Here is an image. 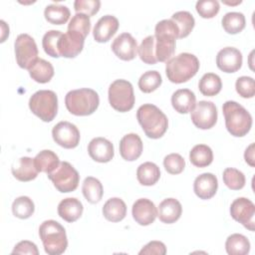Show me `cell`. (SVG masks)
Listing matches in <instances>:
<instances>
[{
	"mask_svg": "<svg viewBox=\"0 0 255 255\" xmlns=\"http://www.w3.org/2000/svg\"><path fill=\"white\" fill-rule=\"evenodd\" d=\"M154 32L156 60L167 62L175 51V40L179 36L178 27L171 19H164L156 24Z\"/></svg>",
	"mask_w": 255,
	"mask_h": 255,
	"instance_id": "cell-1",
	"label": "cell"
},
{
	"mask_svg": "<svg viewBox=\"0 0 255 255\" xmlns=\"http://www.w3.org/2000/svg\"><path fill=\"white\" fill-rule=\"evenodd\" d=\"M136 119L145 135L149 138L161 137L168 127L166 116L154 105L144 104L136 112Z\"/></svg>",
	"mask_w": 255,
	"mask_h": 255,
	"instance_id": "cell-2",
	"label": "cell"
},
{
	"mask_svg": "<svg viewBox=\"0 0 255 255\" xmlns=\"http://www.w3.org/2000/svg\"><path fill=\"white\" fill-rule=\"evenodd\" d=\"M199 70V61L193 54L181 53L170 58L165 65L167 79L171 83L181 84L190 80Z\"/></svg>",
	"mask_w": 255,
	"mask_h": 255,
	"instance_id": "cell-3",
	"label": "cell"
},
{
	"mask_svg": "<svg viewBox=\"0 0 255 255\" xmlns=\"http://www.w3.org/2000/svg\"><path fill=\"white\" fill-rule=\"evenodd\" d=\"M227 130L234 136H244L252 127V117L247 110L234 101H227L222 107Z\"/></svg>",
	"mask_w": 255,
	"mask_h": 255,
	"instance_id": "cell-4",
	"label": "cell"
},
{
	"mask_svg": "<svg viewBox=\"0 0 255 255\" xmlns=\"http://www.w3.org/2000/svg\"><path fill=\"white\" fill-rule=\"evenodd\" d=\"M39 235L45 252L49 255H60L68 247L65 228L56 220H46L39 227Z\"/></svg>",
	"mask_w": 255,
	"mask_h": 255,
	"instance_id": "cell-5",
	"label": "cell"
},
{
	"mask_svg": "<svg viewBox=\"0 0 255 255\" xmlns=\"http://www.w3.org/2000/svg\"><path fill=\"white\" fill-rule=\"evenodd\" d=\"M100 98L92 89H79L70 91L65 97L67 110L75 116H89L98 109Z\"/></svg>",
	"mask_w": 255,
	"mask_h": 255,
	"instance_id": "cell-6",
	"label": "cell"
},
{
	"mask_svg": "<svg viewBox=\"0 0 255 255\" xmlns=\"http://www.w3.org/2000/svg\"><path fill=\"white\" fill-rule=\"evenodd\" d=\"M29 108L43 122H52L58 112L57 95L50 90L37 91L29 100Z\"/></svg>",
	"mask_w": 255,
	"mask_h": 255,
	"instance_id": "cell-7",
	"label": "cell"
},
{
	"mask_svg": "<svg viewBox=\"0 0 255 255\" xmlns=\"http://www.w3.org/2000/svg\"><path fill=\"white\" fill-rule=\"evenodd\" d=\"M109 102L112 108L120 113L130 111L134 105L132 85L127 80H116L109 88Z\"/></svg>",
	"mask_w": 255,
	"mask_h": 255,
	"instance_id": "cell-8",
	"label": "cell"
},
{
	"mask_svg": "<svg viewBox=\"0 0 255 255\" xmlns=\"http://www.w3.org/2000/svg\"><path fill=\"white\" fill-rule=\"evenodd\" d=\"M54 186L63 193L74 191L80 181L79 172L68 161H60L58 167L48 174Z\"/></svg>",
	"mask_w": 255,
	"mask_h": 255,
	"instance_id": "cell-9",
	"label": "cell"
},
{
	"mask_svg": "<svg viewBox=\"0 0 255 255\" xmlns=\"http://www.w3.org/2000/svg\"><path fill=\"white\" fill-rule=\"evenodd\" d=\"M16 62L22 69H27L38 59V48L35 40L28 34H20L14 44Z\"/></svg>",
	"mask_w": 255,
	"mask_h": 255,
	"instance_id": "cell-10",
	"label": "cell"
},
{
	"mask_svg": "<svg viewBox=\"0 0 255 255\" xmlns=\"http://www.w3.org/2000/svg\"><path fill=\"white\" fill-rule=\"evenodd\" d=\"M230 215L245 228L254 231L255 205L250 199L245 197L236 198L230 205Z\"/></svg>",
	"mask_w": 255,
	"mask_h": 255,
	"instance_id": "cell-11",
	"label": "cell"
},
{
	"mask_svg": "<svg viewBox=\"0 0 255 255\" xmlns=\"http://www.w3.org/2000/svg\"><path fill=\"white\" fill-rule=\"evenodd\" d=\"M190 113L193 125L200 129L211 128L217 122V110L212 102L200 101Z\"/></svg>",
	"mask_w": 255,
	"mask_h": 255,
	"instance_id": "cell-12",
	"label": "cell"
},
{
	"mask_svg": "<svg viewBox=\"0 0 255 255\" xmlns=\"http://www.w3.org/2000/svg\"><path fill=\"white\" fill-rule=\"evenodd\" d=\"M52 136L56 143L64 148H74L80 142V131L70 122H60L52 129Z\"/></svg>",
	"mask_w": 255,
	"mask_h": 255,
	"instance_id": "cell-13",
	"label": "cell"
},
{
	"mask_svg": "<svg viewBox=\"0 0 255 255\" xmlns=\"http://www.w3.org/2000/svg\"><path fill=\"white\" fill-rule=\"evenodd\" d=\"M85 37L74 31H67L63 34L58 43V50L61 57L75 58L83 50Z\"/></svg>",
	"mask_w": 255,
	"mask_h": 255,
	"instance_id": "cell-14",
	"label": "cell"
},
{
	"mask_svg": "<svg viewBox=\"0 0 255 255\" xmlns=\"http://www.w3.org/2000/svg\"><path fill=\"white\" fill-rule=\"evenodd\" d=\"M216 65L222 72L235 73L242 66V54L236 48L225 47L217 53Z\"/></svg>",
	"mask_w": 255,
	"mask_h": 255,
	"instance_id": "cell-15",
	"label": "cell"
},
{
	"mask_svg": "<svg viewBox=\"0 0 255 255\" xmlns=\"http://www.w3.org/2000/svg\"><path fill=\"white\" fill-rule=\"evenodd\" d=\"M115 55L124 61H131L136 56L137 43L129 33H122L112 44Z\"/></svg>",
	"mask_w": 255,
	"mask_h": 255,
	"instance_id": "cell-16",
	"label": "cell"
},
{
	"mask_svg": "<svg viewBox=\"0 0 255 255\" xmlns=\"http://www.w3.org/2000/svg\"><path fill=\"white\" fill-rule=\"evenodd\" d=\"M131 213L136 223L146 226L155 220L157 216V209L151 200L147 198H139L133 203Z\"/></svg>",
	"mask_w": 255,
	"mask_h": 255,
	"instance_id": "cell-17",
	"label": "cell"
},
{
	"mask_svg": "<svg viewBox=\"0 0 255 255\" xmlns=\"http://www.w3.org/2000/svg\"><path fill=\"white\" fill-rule=\"evenodd\" d=\"M88 152L92 159L98 162H109L114 157V145L105 137H95L88 145Z\"/></svg>",
	"mask_w": 255,
	"mask_h": 255,
	"instance_id": "cell-18",
	"label": "cell"
},
{
	"mask_svg": "<svg viewBox=\"0 0 255 255\" xmlns=\"http://www.w3.org/2000/svg\"><path fill=\"white\" fill-rule=\"evenodd\" d=\"M119 25V20L113 15H105L101 17L93 30L94 39L99 43L108 42L118 31Z\"/></svg>",
	"mask_w": 255,
	"mask_h": 255,
	"instance_id": "cell-19",
	"label": "cell"
},
{
	"mask_svg": "<svg viewBox=\"0 0 255 255\" xmlns=\"http://www.w3.org/2000/svg\"><path fill=\"white\" fill-rule=\"evenodd\" d=\"M217 188V177L210 172H205L198 175L193 183L194 193L200 199H210L215 195Z\"/></svg>",
	"mask_w": 255,
	"mask_h": 255,
	"instance_id": "cell-20",
	"label": "cell"
},
{
	"mask_svg": "<svg viewBox=\"0 0 255 255\" xmlns=\"http://www.w3.org/2000/svg\"><path fill=\"white\" fill-rule=\"evenodd\" d=\"M142 152V141L136 133H128L120 141V153L128 161L137 159Z\"/></svg>",
	"mask_w": 255,
	"mask_h": 255,
	"instance_id": "cell-21",
	"label": "cell"
},
{
	"mask_svg": "<svg viewBox=\"0 0 255 255\" xmlns=\"http://www.w3.org/2000/svg\"><path fill=\"white\" fill-rule=\"evenodd\" d=\"M182 213V206L175 198H166L162 200L157 209V216L163 223L171 224L177 221Z\"/></svg>",
	"mask_w": 255,
	"mask_h": 255,
	"instance_id": "cell-22",
	"label": "cell"
},
{
	"mask_svg": "<svg viewBox=\"0 0 255 255\" xmlns=\"http://www.w3.org/2000/svg\"><path fill=\"white\" fill-rule=\"evenodd\" d=\"M171 105L175 112L179 114H187L194 109L196 105V97L194 93L188 89H179L172 94Z\"/></svg>",
	"mask_w": 255,
	"mask_h": 255,
	"instance_id": "cell-23",
	"label": "cell"
},
{
	"mask_svg": "<svg viewBox=\"0 0 255 255\" xmlns=\"http://www.w3.org/2000/svg\"><path fill=\"white\" fill-rule=\"evenodd\" d=\"M84 207L82 202L75 197H68L60 201L58 205L59 216L67 222H75L78 220L82 213Z\"/></svg>",
	"mask_w": 255,
	"mask_h": 255,
	"instance_id": "cell-24",
	"label": "cell"
},
{
	"mask_svg": "<svg viewBox=\"0 0 255 255\" xmlns=\"http://www.w3.org/2000/svg\"><path fill=\"white\" fill-rule=\"evenodd\" d=\"M38 170L34 163V158L23 156L12 165L14 177L20 181H30L37 177Z\"/></svg>",
	"mask_w": 255,
	"mask_h": 255,
	"instance_id": "cell-25",
	"label": "cell"
},
{
	"mask_svg": "<svg viewBox=\"0 0 255 255\" xmlns=\"http://www.w3.org/2000/svg\"><path fill=\"white\" fill-rule=\"evenodd\" d=\"M103 214L109 221H122L127 215V205L125 201L119 197L110 198L103 206Z\"/></svg>",
	"mask_w": 255,
	"mask_h": 255,
	"instance_id": "cell-26",
	"label": "cell"
},
{
	"mask_svg": "<svg viewBox=\"0 0 255 255\" xmlns=\"http://www.w3.org/2000/svg\"><path fill=\"white\" fill-rule=\"evenodd\" d=\"M30 77L37 83L45 84L51 81L54 76V67L44 59H37L29 68Z\"/></svg>",
	"mask_w": 255,
	"mask_h": 255,
	"instance_id": "cell-27",
	"label": "cell"
},
{
	"mask_svg": "<svg viewBox=\"0 0 255 255\" xmlns=\"http://www.w3.org/2000/svg\"><path fill=\"white\" fill-rule=\"evenodd\" d=\"M34 163L39 172H45L49 174L58 167L60 160L54 151L44 149L34 157Z\"/></svg>",
	"mask_w": 255,
	"mask_h": 255,
	"instance_id": "cell-28",
	"label": "cell"
},
{
	"mask_svg": "<svg viewBox=\"0 0 255 255\" xmlns=\"http://www.w3.org/2000/svg\"><path fill=\"white\" fill-rule=\"evenodd\" d=\"M136 177L140 184L150 186L156 183L160 177L159 167L150 161L141 163L136 170Z\"/></svg>",
	"mask_w": 255,
	"mask_h": 255,
	"instance_id": "cell-29",
	"label": "cell"
},
{
	"mask_svg": "<svg viewBox=\"0 0 255 255\" xmlns=\"http://www.w3.org/2000/svg\"><path fill=\"white\" fill-rule=\"evenodd\" d=\"M189 160L196 167H206L213 160L212 149L206 144H196L189 152Z\"/></svg>",
	"mask_w": 255,
	"mask_h": 255,
	"instance_id": "cell-30",
	"label": "cell"
},
{
	"mask_svg": "<svg viewBox=\"0 0 255 255\" xmlns=\"http://www.w3.org/2000/svg\"><path fill=\"white\" fill-rule=\"evenodd\" d=\"M225 249L229 255H246L250 250V242L246 236L234 233L226 239Z\"/></svg>",
	"mask_w": 255,
	"mask_h": 255,
	"instance_id": "cell-31",
	"label": "cell"
},
{
	"mask_svg": "<svg viewBox=\"0 0 255 255\" xmlns=\"http://www.w3.org/2000/svg\"><path fill=\"white\" fill-rule=\"evenodd\" d=\"M221 79L218 75L214 73H206L199 80L198 89L203 96L213 97L221 91Z\"/></svg>",
	"mask_w": 255,
	"mask_h": 255,
	"instance_id": "cell-32",
	"label": "cell"
},
{
	"mask_svg": "<svg viewBox=\"0 0 255 255\" xmlns=\"http://www.w3.org/2000/svg\"><path fill=\"white\" fill-rule=\"evenodd\" d=\"M82 191L85 198L90 203H98L104 194V189L101 181L93 176L85 178L82 186Z\"/></svg>",
	"mask_w": 255,
	"mask_h": 255,
	"instance_id": "cell-33",
	"label": "cell"
},
{
	"mask_svg": "<svg viewBox=\"0 0 255 255\" xmlns=\"http://www.w3.org/2000/svg\"><path fill=\"white\" fill-rule=\"evenodd\" d=\"M44 16L49 23L54 25H62L67 23L71 16V12L67 6L50 4L45 8Z\"/></svg>",
	"mask_w": 255,
	"mask_h": 255,
	"instance_id": "cell-34",
	"label": "cell"
},
{
	"mask_svg": "<svg viewBox=\"0 0 255 255\" xmlns=\"http://www.w3.org/2000/svg\"><path fill=\"white\" fill-rule=\"evenodd\" d=\"M171 20L178 27V30H179L178 39L187 37L192 31L195 24V20L192 14L188 11H178L173 13L171 16Z\"/></svg>",
	"mask_w": 255,
	"mask_h": 255,
	"instance_id": "cell-35",
	"label": "cell"
},
{
	"mask_svg": "<svg viewBox=\"0 0 255 255\" xmlns=\"http://www.w3.org/2000/svg\"><path fill=\"white\" fill-rule=\"evenodd\" d=\"M222 27L228 34L240 33L245 28V17L240 12H228L222 18Z\"/></svg>",
	"mask_w": 255,
	"mask_h": 255,
	"instance_id": "cell-36",
	"label": "cell"
},
{
	"mask_svg": "<svg viewBox=\"0 0 255 255\" xmlns=\"http://www.w3.org/2000/svg\"><path fill=\"white\" fill-rule=\"evenodd\" d=\"M155 38L153 35H149L145 37L139 47H137V52L140 60L148 65H154L157 60L155 57Z\"/></svg>",
	"mask_w": 255,
	"mask_h": 255,
	"instance_id": "cell-37",
	"label": "cell"
},
{
	"mask_svg": "<svg viewBox=\"0 0 255 255\" xmlns=\"http://www.w3.org/2000/svg\"><path fill=\"white\" fill-rule=\"evenodd\" d=\"M34 202L28 196H19L12 203L13 214L20 219L29 218L34 213Z\"/></svg>",
	"mask_w": 255,
	"mask_h": 255,
	"instance_id": "cell-38",
	"label": "cell"
},
{
	"mask_svg": "<svg viewBox=\"0 0 255 255\" xmlns=\"http://www.w3.org/2000/svg\"><path fill=\"white\" fill-rule=\"evenodd\" d=\"M63 33L58 30H50L45 33L42 39V46L45 53L53 58L61 57L58 50V43Z\"/></svg>",
	"mask_w": 255,
	"mask_h": 255,
	"instance_id": "cell-39",
	"label": "cell"
},
{
	"mask_svg": "<svg viewBox=\"0 0 255 255\" xmlns=\"http://www.w3.org/2000/svg\"><path fill=\"white\" fill-rule=\"evenodd\" d=\"M162 83L160 74L157 71H147L143 73L138 80V88L143 93H151L155 91Z\"/></svg>",
	"mask_w": 255,
	"mask_h": 255,
	"instance_id": "cell-40",
	"label": "cell"
},
{
	"mask_svg": "<svg viewBox=\"0 0 255 255\" xmlns=\"http://www.w3.org/2000/svg\"><path fill=\"white\" fill-rule=\"evenodd\" d=\"M223 181L225 185L232 189V190H239L244 187L245 185V175L240 170L233 168V167H227L223 171Z\"/></svg>",
	"mask_w": 255,
	"mask_h": 255,
	"instance_id": "cell-41",
	"label": "cell"
},
{
	"mask_svg": "<svg viewBox=\"0 0 255 255\" xmlns=\"http://www.w3.org/2000/svg\"><path fill=\"white\" fill-rule=\"evenodd\" d=\"M68 30L80 33L86 38L91 30L90 17L83 13H76L68 24Z\"/></svg>",
	"mask_w": 255,
	"mask_h": 255,
	"instance_id": "cell-42",
	"label": "cell"
},
{
	"mask_svg": "<svg viewBox=\"0 0 255 255\" xmlns=\"http://www.w3.org/2000/svg\"><path fill=\"white\" fill-rule=\"evenodd\" d=\"M163 166L168 173L178 174L183 171L185 167V160L178 153H170L164 157Z\"/></svg>",
	"mask_w": 255,
	"mask_h": 255,
	"instance_id": "cell-43",
	"label": "cell"
},
{
	"mask_svg": "<svg viewBox=\"0 0 255 255\" xmlns=\"http://www.w3.org/2000/svg\"><path fill=\"white\" fill-rule=\"evenodd\" d=\"M195 9L199 16L205 19L213 18L219 12V2L216 0H200L196 2Z\"/></svg>",
	"mask_w": 255,
	"mask_h": 255,
	"instance_id": "cell-44",
	"label": "cell"
},
{
	"mask_svg": "<svg viewBox=\"0 0 255 255\" xmlns=\"http://www.w3.org/2000/svg\"><path fill=\"white\" fill-rule=\"evenodd\" d=\"M235 89L239 96H241L242 98H253L255 95V84L253 78L247 76H242L238 78L235 83Z\"/></svg>",
	"mask_w": 255,
	"mask_h": 255,
	"instance_id": "cell-45",
	"label": "cell"
},
{
	"mask_svg": "<svg viewBox=\"0 0 255 255\" xmlns=\"http://www.w3.org/2000/svg\"><path fill=\"white\" fill-rule=\"evenodd\" d=\"M101 2L99 0H76L74 9L77 13H83L90 16L97 14L100 10Z\"/></svg>",
	"mask_w": 255,
	"mask_h": 255,
	"instance_id": "cell-46",
	"label": "cell"
},
{
	"mask_svg": "<svg viewBox=\"0 0 255 255\" xmlns=\"http://www.w3.org/2000/svg\"><path fill=\"white\" fill-rule=\"evenodd\" d=\"M12 254H31V255H38L39 250L36 246L35 243L28 241V240H23L17 243L12 251Z\"/></svg>",
	"mask_w": 255,
	"mask_h": 255,
	"instance_id": "cell-47",
	"label": "cell"
},
{
	"mask_svg": "<svg viewBox=\"0 0 255 255\" xmlns=\"http://www.w3.org/2000/svg\"><path fill=\"white\" fill-rule=\"evenodd\" d=\"M165 253H166V247L160 241H150L139 251L140 255L142 254L164 255Z\"/></svg>",
	"mask_w": 255,
	"mask_h": 255,
	"instance_id": "cell-48",
	"label": "cell"
},
{
	"mask_svg": "<svg viewBox=\"0 0 255 255\" xmlns=\"http://www.w3.org/2000/svg\"><path fill=\"white\" fill-rule=\"evenodd\" d=\"M244 158L245 161L250 165V166H254V143H251L245 150L244 152Z\"/></svg>",
	"mask_w": 255,
	"mask_h": 255,
	"instance_id": "cell-49",
	"label": "cell"
},
{
	"mask_svg": "<svg viewBox=\"0 0 255 255\" xmlns=\"http://www.w3.org/2000/svg\"><path fill=\"white\" fill-rule=\"evenodd\" d=\"M0 23H1V29H2L1 42H4L5 39H6V37L9 35V27L6 25V23H5L3 20H1Z\"/></svg>",
	"mask_w": 255,
	"mask_h": 255,
	"instance_id": "cell-50",
	"label": "cell"
},
{
	"mask_svg": "<svg viewBox=\"0 0 255 255\" xmlns=\"http://www.w3.org/2000/svg\"><path fill=\"white\" fill-rule=\"evenodd\" d=\"M224 4H227V5H237V4H240L241 3V1L240 0H238V1H236V2H227V1H222Z\"/></svg>",
	"mask_w": 255,
	"mask_h": 255,
	"instance_id": "cell-51",
	"label": "cell"
}]
</instances>
